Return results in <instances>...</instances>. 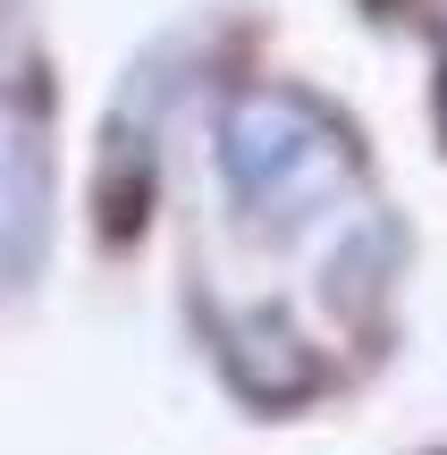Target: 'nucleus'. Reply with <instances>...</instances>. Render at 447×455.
<instances>
[{"label":"nucleus","mask_w":447,"mask_h":455,"mask_svg":"<svg viewBox=\"0 0 447 455\" xmlns=\"http://www.w3.org/2000/svg\"><path fill=\"white\" fill-rule=\"evenodd\" d=\"M220 161L262 220H296L355 186V144L296 93H236L220 127Z\"/></svg>","instance_id":"obj_1"},{"label":"nucleus","mask_w":447,"mask_h":455,"mask_svg":"<svg viewBox=\"0 0 447 455\" xmlns=\"http://www.w3.org/2000/svg\"><path fill=\"white\" fill-rule=\"evenodd\" d=\"M43 127L26 101H0V287H17L43 253Z\"/></svg>","instance_id":"obj_2"}]
</instances>
